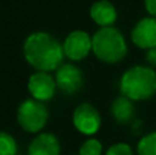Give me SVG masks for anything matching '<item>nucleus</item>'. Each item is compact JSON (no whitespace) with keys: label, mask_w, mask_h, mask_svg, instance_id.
Here are the masks:
<instances>
[{"label":"nucleus","mask_w":156,"mask_h":155,"mask_svg":"<svg viewBox=\"0 0 156 155\" xmlns=\"http://www.w3.org/2000/svg\"><path fill=\"white\" fill-rule=\"evenodd\" d=\"M89 13H90V18L93 19V22L99 25L100 27L112 26L118 18L116 8L108 0H99V2L93 3Z\"/></svg>","instance_id":"nucleus-11"},{"label":"nucleus","mask_w":156,"mask_h":155,"mask_svg":"<svg viewBox=\"0 0 156 155\" xmlns=\"http://www.w3.org/2000/svg\"><path fill=\"white\" fill-rule=\"evenodd\" d=\"M23 55L26 62L36 71L49 73L63 65V44L47 32H34L23 43Z\"/></svg>","instance_id":"nucleus-1"},{"label":"nucleus","mask_w":156,"mask_h":155,"mask_svg":"<svg viewBox=\"0 0 156 155\" xmlns=\"http://www.w3.org/2000/svg\"><path fill=\"white\" fill-rule=\"evenodd\" d=\"M56 88L58 85L55 77L45 71H36L29 77V81H27V91L30 96L43 103L54 98Z\"/></svg>","instance_id":"nucleus-7"},{"label":"nucleus","mask_w":156,"mask_h":155,"mask_svg":"<svg viewBox=\"0 0 156 155\" xmlns=\"http://www.w3.org/2000/svg\"><path fill=\"white\" fill-rule=\"evenodd\" d=\"M119 89L133 102L147 100L156 93V71L148 66H133L122 74Z\"/></svg>","instance_id":"nucleus-2"},{"label":"nucleus","mask_w":156,"mask_h":155,"mask_svg":"<svg viewBox=\"0 0 156 155\" xmlns=\"http://www.w3.org/2000/svg\"><path fill=\"white\" fill-rule=\"evenodd\" d=\"M105 155H133L132 147L126 143H115L110 146Z\"/></svg>","instance_id":"nucleus-16"},{"label":"nucleus","mask_w":156,"mask_h":155,"mask_svg":"<svg viewBox=\"0 0 156 155\" xmlns=\"http://www.w3.org/2000/svg\"><path fill=\"white\" fill-rule=\"evenodd\" d=\"M138 155H156V132L145 135L137 144Z\"/></svg>","instance_id":"nucleus-13"},{"label":"nucleus","mask_w":156,"mask_h":155,"mask_svg":"<svg viewBox=\"0 0 156 155\" xmlns=\"http://www.w3.org/2000/svg\"><path fill=\"white\" fill-rule=\"evenodd\" d=\"M111 115L121 125L134 122L136 107L133 100H130L129 98H126L123 95L115 98L112 104H111Z\"/></svg>","instance_id":"nucleus-12"},{"label":"nucleus","mask_w":156,"mask_h":155,"mask_svg":"<svg viewBox=\"0 0 156 155\" xmlns=\"http://www.w3.org/2000/svg\"><path fill=\"white\" fill-rule=\"evenodd\" d=\"M132 41L141 49L156 48V18L140 19L132 30Z\"/></svg>","instance_id":"nucleus-9"},{"label":"nucleus","mask_w":156,"mask_h":155,"mask_svg":"<svg viewBox=\"0 0 156 155\" xmlns=\"http://www.w3.org/2000/svg\"><path fill=\"white\" fill-rule=\"evenodd\" d=\"M73 125L80 133L92 136L99 132L101 126L100 113L90 103H82L73 113Z\"/></svg>","instance_id":"nucleus-5"},{"label":"nucleus","mask_w":156,"mask_h":155,"mask_svg":"<svg viewBox=\"0 0 156 155\" xmlns=\"http://www.w3.org/2000/svg\"><path fill=\"white\" fill-rule=\"evenodd\" d=\"M92 52L104 63H118L126 56L127 44L116 27H100L92 36Z\"/></svg>","instance_id":"nucleus-3"},{"label":"nucleus","mask_w":156,"mask_h":155,"mask_svg":"<svg viewBox=\"0 0 156 155\" xmlns=\"http://www.w3.org/2000/svg\"><path fill=\"white\" fill-rule=\"evenodd\" d=\"M145 59H147V62H148L151 66L156 67V48H151V49H148V51H147Z\"/></svg>","instance_id":"nucleus-18"},{"label":"nucleus","mask_w":156,"mask_h":155,"mask_svg":"<svg viewBox=\"0 0 156 155\" xmlns=\"http://www.w3.org/2000/svg\"><path fill=\"white\" fill-rule=\"evenodd\" d=\"M103 144L97 139H88L80 147L78 155H101Z\"/></svg>","instance_id":"nucleus-15"},{"label":"nucleus","mask_w":156,"mask_h":155,"mask_svg":"<svg viewBox=\"0 0 156 155\" xmlns=\"http://www.w3.org/2000/svg\"><path fill=\"white\" fill-rule=\"evenodd\" d=\"M18 146L10 133L0 131V155H16Z\"/></svg>","instance_id":"nucleus-14"},{"label":"nucleus","mask_w":156,"mask_h":155,"mask_svg":"<svg viewBox=\"0 0 156 155\" xmlns=\"http://www.w3.org/2000/svg\"><path fill=\"white\" fill-rule=\"evenodd\" d=\"M48 110L43 102L36 99H25L16 110V121L27 133H38L48 122Z\"/></svg>","instance_id":"nucleus-4"},{"label":"nucleus","mask_w":156,"mask_h":155,"mask_svg":"<svg viewBox=\"0 0 156 155\" xmlns=\"http://www.w3.org/2000/svg\"><path fill=\"white\" fill-rule=\"evenodd\" d=\"M145 8L152 18H156V0H144Z\"/></svg>","instance_id":"nucleus-17"},{"label":"nucleus","mask_w":156,"mask_h":155,"mask_svg":"<svg viewBox=\"0 0 156 155\" xmlns=\"http://www.w3.org/2000/svg\"><path fill=\"white\" fill-rule=\"evenodd\" d=\"M27 155H60L59 139L48 132L38 133L30 143Z\"/></svg>","instance_id":"nucleus-10"},{"label":"nucleus","mask_w":156,"mask_h":155,"mask_svg":"<svg viewBox=\"0 0 156 155\" xmlns=\"http://www.w3.org/2000/svg\"><path fill=\"white\" fill-rule=\"evenodd\" d=\"M56 85L63 93L73 95L77 93L83 85V76L80 67L71 65V63H63L59 66L55 74Z\"/></svg>","instance_id":"nucleus-8"},{"label":"nucleus","mask_w":156,"mask_h":155,"mask_svg":"<svg viewBox=\"0 0 156 155\" xmlns=\"http://www.w3.org/2000/svg\"><path fill=\"white\" fill-rule=\"evenodd\" d=\"M63 51L70 60H82L92 51V37L85 30H73L63 41Z\"/></svg>","instance_id":"nucleus-6"}]
</instances>
